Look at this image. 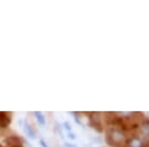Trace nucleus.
<instances>
[{
	"mask_svg": "<svg viewBox=\"0 0 149 147\" xmlns=\"http://www.w3.org/2000/svg\"><path fill=\"white\" fill-rule=\"evenodd\" d=\"M148 116H149V112H148Z\"/></svg>",
	"mask_w": 149,
	"mask_h": 147,
	"instance_id": "15",
	"label": "nucleus"
},
{
	"mask_svg": "<svg viewBox=\"0 0 149 147\" xmlns=\"http://www.w3.org/2000/svg\"><path fill=\"white\" fill-rule=\"evenodd\" d=\"M125 140H126V135H125V132L121 128L112 126L108 130V133H107V141H108V144L119 146V145H122L125 142Z\"/></svg>",
	"mask_w": 149,
	"mask_h": 147,
	"instance_id": "1",
	"label": "nucleus"
},
{
	"mask_svg": "<svg viewBox=\"0 0 149 147\" xmlns=\"http://www.w3.org/2000/svg\"><path fill=\"white\" fill-rule=\"evenodd\" d=\"M64 147H77L76 145H73V144H69V142H65L64 144Z\"/></svg>",
	"mask_w": 149,
	"mask_h": 147,
	"instance_id": "12",
	"label": "nucleus"
},
{
	"mask_svg": "<svg viewBox=\"0 0 149 147\" xmlns=\"http://www.w3.org/2000/svg\"><path fill=\"white\" fill-rule=\"evenodd\" d=\"M126 146L127 147H144V140L140 137H130L129 139H127L126 141Z\"/></svg>",
	"mask_w": 149,
	"mask_h": 147,
	"instance_id": "3",
	"label": "nucleus"
},
{
	"mask_svg": "<svg viewBox=\"0 0 149 147\" xmlns=\"http://www.w3.org/2000/svg\"><path fill=\"white\" fill-rule=\"evenodd\" d=\"M12 122L10 115L5 111H0V128H7Z\"/></svg>",
	"mask_w": 149,
	"mask_h": 147,
	"instance_id": "4",
	"label": "nucleus"
},
{
	"mask_svg": "<svg viewBox=\"0 0 149 147\" xmlns=\"http://www.w3.org/2000/svg\"><path fill=\"white\" fill-rule=\"evenodd\" d=\"M3 144L7 147H13V146H16V145H22V141H21L20 137H17V135H9L5 139Z\"/></svg>",
	"mask_w": 149,
	"mask_h": 147,
	"instance_id": "6",
	"label": "nucleus"
},
{
	"mask_svg": "<svg viewBox=\"0 0 149 147\" xmlns=\"http://www.w3.org/2000/svg\"><path fill=\"white\" fill-rule=\"evenodd\" d=\"M23 132H24V134L29 139H31V140H35L36 139V132H35V130L33 128V126L28 122H24L23 123Z\"/></svg>",
	"mask_w": 149,
	"mask_h": 147,
	"instance_id": "5",
	"label": "nucleus"
},
{
	"mask_svg": "<svg viewBox=\"0 0 149 147\" xmlns=\"http://www.w3.org/2000/svg\"><path fill=\"white\" fill-rule=\"evenodd\" d=\"M13 147H23L22 145H16V146H13Z\"/></svg>",
	"mask_w": 149,
	"mask_h": 147,
	"instance_id": "13",
	"label": "nucleus"
},
{
	"mask_svg": "<svg viewBox=\"0 0 149 147\" xmlns=\"http://www.w3.org/2000/svg\"><path fill=\"white\" fill-rule=\"evenodd\" d=\"M0 147H5V146H3V145H0Z\"/></svg>",
	"mask_w": 149,
	"mask_h": 147,
	"instance_id": "14",
	"label": "nucleus"
},
{
	"mask_svg": "<svg viewBox=\"0 0 149 147\" xmlns=\"http://www.w3.org/2000/svg\"><path fill=\"white\" fill-rule=\"evenodd\" d=\"M68 137H69V138H70V139H72V140H73V139H76V138H77V135H76V134H74V133H72V132H70V133H68Z\"/></svg>",
	"mask_w": 149,
	"mask_h": 147,
	"instance_id": "10",
	"label": "nucleus"
},
{
	"mask_svg": "<svg viewBox=\"0 0 149 147\" xmlns=\"http://www.w3.org/2000/svg\"><path fill=\"white\" fill-rule=\"evenodd\" d=\"M63 127H64V130H65L68 133L71 132V125H70L68 122H64V123H63Z\"/></svg>",
	"mask_w": 149,
	"mask_h": 147,
	"instance_id": "9",
	"label": "nucleus"
},
{
	"mask_svg": "<svg viewBox=\"0 0 149 147\" xmlns=\"http://www.w3.org/2000/svg\"><path fill=\"white\" fill-rule=\"evenodd\" d=\"M92 118H90V125L93 126V128H95L98 132H101V123H100V113L99 112H92Z\"/></svg>",
	"mask_w": 149,
	"mask_h": 147,
	"instance_id": "2",
	"label": "nucleus"
},
{
	"mask_svg": "<svg viewBox=\"0 0 149 147\" xmlns=\"http://www.w3.org/2000/svg\"><path fill=\"white\" fill-rule=\"evenodd\" d=\"M73 117H74V122L77 123V124H79V125H81V122H80V118H79V116H78V112H70Z\"/></svg>",
	"mask_w": 149,
	"mask_h": 147,
	"instance_id": "8",
	"label": "nucleus"
},
{
	"mask_svg": "<svg viewBox=\"0 0 149 147\" xmlns=\"http://www.w3.org/2000/svg\"><path fill=\"white\" fill-rule=\"evenodd\" d=\"M34 116H35L36 122L38 123L40 126H44L45 125V117H44V115L41 111H35L34 112Z\"/></svg>",
	"mask_w": 149,
	"mask_h": 147,
	"instance_id": "7",
	"label": "nucleus"
},
{
	"mask_svg": "<svg viewBox=\"0 0 149 147\" xmlns=\"http://www.w3.org/2000/svg\"><path fill=\"white\" fill-rule=\"evenodd\" d=\"M40 145H41V147H48L47 142H45L43 139H41V140H40Z\"/></svg>",
	"mask_w": 149,
	"mask_h": 147,
	"instance_id": "11",
	"label": "nucleus"
}]
</instances>
